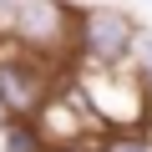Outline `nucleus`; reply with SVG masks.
I'll use <instances>...</instances> for the list:
<instances>
[{
  "label": "nucleus",
  "instance_id": "obj_7",
  "mask_svg": "<svg viewBox=\"0 0 152 152\" xmlns=\"http://www.w3.org/2000/svg\"><path fill=\"white\" fill-rule=\"evenodd\" d=\"M56 152H86V147H81V142H71V147H56Z\"/></svg>",
  "mask_w": 152,
  "mask_h": 152
},
{
  "label": "nucleus",
  "instance_id": "obj_2",
  "mask_svg": "<svg viewBox=\"0 0 152 152\" xmlns=\"http://www.w3.org/2000/svg\"><path fill=\"white\" fill-rule=\"evenodd\" d=\"M10 31L31 51H56L61 41H71V20H66L61 0H20L15 15H10Z\"/></svg>",
  "mask_w": 152,
  "mask_h": 152
},
{
  "label": "nucleus",
  "instance_id": "obj_5",
  "mask_svg": "<svg viewBox=\"0 0 152 152\" xmlns=\"http://www.w3.org/2000/svg\"><path fill=\"white\" fill-rule=\"evenodd\" d=\"M102 152H152L147 142H132V137H117V142H107Z\"/></svg>",
  "mask_w": 152,
  "mask_h": 152
},
{
  "label": "nucleus",
  "instance_id": "obj_3",
  "mask_svg": "<svg viewBox=\"0 0 152 152\" xmlns=\"http://www.w3.org/2000/svg\"><path fill=\"white\" fill-rule=\"evenodd\" d=\"M0 107L5 112H36L41 107V71L26 61H0Z\"/></svg>",
  "mask_w": 152,
  "mask_h": 152
},
{
  "label": "nucleus",
  "instance_id": "obj_4",
  "mask_svg": "<svg viewBox=\"0 0 152 152\" xmlns=\"http://www.w3.org/2000/svg\"><path fill=\"white\" fill-rule=\"evenodd\" d=\"M0 132H5V152H46L36 122H26V117H20V122H5Z\"/></svg>",
  "mask_w": 152,
  "mask_h": 152
},
{
  "label": "nucleus",
  "instance_id": "obj_1",
  "mask_svg": "<svg viewBox=\"0 0 152 152\" xmlns=\"http://www.w3.org/2000/svg\"><path fill=\"white\" fill-rule=\"evenodd\" d=\"M71 36L81 46V56L91 66H122L132 61V46H137V26L127 10H86L81 20H71Z\"/></svg>",
  "mask_w": 152,
  "mask_h": 152
},
{
  "label": "nucleus",
  "instance_id": "obj_6",
  "mask_svg": "<svg viewBox=\"0 0 152 152\" xmlns=\"http://www.w3.org/2000/svg\"><path fill=\"white\" fill-rule=\"evenodd\" d=\"M15 5H20V0H0V26H10V15H15Z\"/></svg>",
  "mask_w": 152,
  "mask_h": 152
},
{
  "label": "nucleus",
  "instance_id": "obj_8",
  "mask_svg": "<svg viewBox=\"0 0 152 152\" xmlns=\"http://www.w3.org/2000/svg\"><path fill=\"white\" fill-rule=\"evenodd\" d=\"M5 117H10V112H5V107H0V127H5Z\"/></svg>",
  "mask_w": 152,
  "mask_h": 152
}]
</instances>
